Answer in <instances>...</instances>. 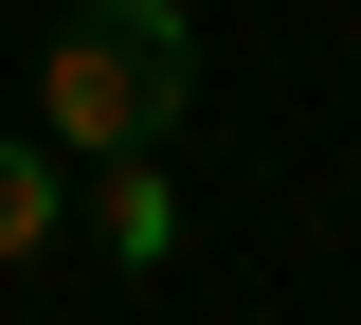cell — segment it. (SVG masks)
Masks as SVG:
<instances>
[{
    "mask_svg": "<svg viewBox=\"0 0 361 325\" xmlns=\"http://www.w3.org/2000/svg\"><path fill=\"white\" fill-rule=\"evenodd\" d=\"M180 109H199V18H180V0H54L37 127L73 145V163H109V145H163Z\"/></svg>",
    "mask_w": 361,
    "mask_h": 325,
    "instance_id": "cell-1",
    "label": "cell"
},
{
    "mask_svg": "<svg viewBox=\"0 0 361 325\" xmlns=\"http://www.w3.org/2000/svg\"><path fill=\"white\" fill-rule=\"evenodd\" d=\"M90 235H109V271H163V253H180V181H163V145H109V163H90Z\"/></svg>",
    "mask_w": 361,
    "mask_h": 325,
    "instance_id": "cell-2",
    "label": "cell"
},
{
    "mask_svg": "<svg viewBox=\"0 0 361 325\" xmlns=\"http://www.w3.org/2000/svg\"><path fill=\"white\" fill-rule=\"evenodd\" d=\"M54 235H73V145L18 127V145H0V271H37Z\"/></svg>",
    "mask_w": 361,
    "mask_h": 325,
    "instance_id": "cell-3",
    "label": "cell"
}]
</instances>
